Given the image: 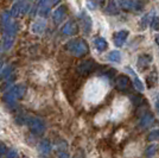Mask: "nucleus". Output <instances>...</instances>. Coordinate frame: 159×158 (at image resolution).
I'll return each mask as SVG.
<instances>
[{
	"label": "nucleus",
	"instance_id": "obj_7",
	"mask_svg": "<svg viewBox=\"0 0 159 158\" xmlns=\"http://www.w3.org/2000/svg\"><path fill=\"white\" fill-rule=\"evenodd\" d=\"M61 32L63 33L64 36H75L76 33L79 32V25L75 21H73V20L66 21V24H64V26L62 27Z\"/></svg>",
	"mask_w": 159,
	"mask_h": 158
},
{
	"label": "nucleus",
	"instance_id": "obj_29",
	"mask_svg": "<svg viewBox=\"0 0 159 158\" xmlns=\"http://www.w3.org/2000/svg\"><path fill=\"white\" fill-rule=\"evenodd\" d=\"M19 155H18V152L13 150V149H11V150H7V153H6V157L8 158H13V157H18Z\"/></svg>",
	"mask_w": 159,
	"mask_h": 158
},
{
	"label": "nucleus",
	"instance_id": "obj_19",
	"mask_svg": "<svg viewBox=\"0 0 159 158\" xmlns=\"http://www.w3.org/2000/svg\"><path fill=\"white\" fill-rule=\"evenodd\" d=\"M108 59L113 63H120L121 62V53L118 50H113L108 55Z\"/></svg>",
	"mask_w": 159,
	"mask_h": 158
},
{
	"label": "nucleus",
	"instance_id": "obj_18",
	"mask_svg": "<svg viewBox=\"0 0 159 158\" xmlns=\"http://www.w3.org/2000/svg\"><path fill=\"white\" fill-rule=\"evenodd\" d=\"M44 30H45V23L43 20H37L36 23H33L32 25L33 33H42Z\"/></svg>",
	"mask_w": 159,
	"mask_h": 158
},
{
	"label": "nucleus",
	"instance_id": "obj_9",
	"mask_svg": "<svg viewBox=\"0 0 159 158\" xmlns=\"http://www.w3.org/2000/svg\"><path fill=\"white\" fill-rule=\"evenodd\" d=\"M66 6H64V5H61L60 7H57V8L55 10L53 14H52L53 23H55L56 25L61 24V23L63 21V19L66 18Z\"/></svg>",
	"mask_w": 159,
	"mask_h": 158
},
{
	"label": "nucleus",
	"instance_id": "obj_32",
	"mask_svg": "<svg viewBox=\"0 0 159 158\" xmlns=\"http://www.w3.org/2000/svg\"><path fill=\"white\" fill-rule=\"evenodd\" d=\"M1 69H2V62L0 61V72H1Z\"/></svg>",
	"mask_w": 159,
	"mask_h": 158
},
{
	"label": "nucleus",
	"instance_id": "obj_15",
	"mask_svg": "<svg viewBox=\"0 0 159 158\" xmlns=\"http://www.w3.org/2000/svg\"><path fill=\"white\" fill-rule=\"evenodd\" d=\"M52 150V145L50 143V140L48 139H44L39 143V151L43 153V155H49Z\"/></svg>",
	"mask_w": 159,
	"mask_h": 158
},
{
	"label": "nucleus",
	"instance_id": "obj_22",
	"mask_svg": "<svg viewBox=\"0 0 159 158\" xmlns=\"http://www.w3.org/2000/svg\"><path fill=\"white\" fill-rule=\"evenodd\" d=\"M152 16H153V12H150V13L145 14L144 17H143V19H141V21H140V27L144 30L147 25H148V23L152 20Z\"/></svg>",
	"mask_w": 159,
	"mask_h": 158
},
{
	"label": "nucleus",
	"instance_id": "obj_10",
	"mask_svg": "<svg viewBox=\"0 0 159 158\" xmlns=\"http://www.w3.org/2000/svg\"><path fill=\"white\" fill-rule=\"evenodd\" d=\"M80 19H81V23H82V26H83V30L86 33H89L92 31V27H93V21H92V18L88 13H86V11L81 12L80 14Z\"/></svg>",
	"mask_w": 159,
	"mask_h": 158
},
{
	"label": "nucleus",
	"instance_id": "obj_17",
	"mask_svg": "<svg viewBox=\"0 0 159 158\" xmlns=\"http://www.w3.org/2000/svg\"><path fill=\"white\" fill-rule=\"evenodd\" d=\"M14 38L13 36H10V35H4V37H2V48L5 49V50H8L12 44H13L14 42Z\"/></svg>",
	"mask_w": 159,
	"mask_h": 158
},
{
	"label": "nucleus",
	"instance_id": "obj_23",
	"mask_svg": "<svg viewBox=\"0 0 159 158\" xmlns=\"http://www.w3.org/2000/svg\"><path fill=\"white\" fill-rule=\"evenodd\" d=\"M157 150H158V145H157V144L150 145V146H147V149H146L145 155L147 156V157H152V156H154V155H156Z\"/></svg>",
	"mask_w": 159,
	"mask_h": 158
},
{
	"label": "nucleus",
	"instance_id": "obj_21",
	"mask_svg": "<svg viewBox=\"0 0 159 158\" xmlns=\"http://www.w3.org/2000/svg\"><path fill=\"white\" fill-rule=\"evenodd\" d=\"M11 12H7V11H5L4 13L1 14V17H0V24H1V27L6 26L7 24L11 21Z\"/></svg>",
	"mask_w": 159,
	"mask_h": 158
},
{
	"label": "nucleus",
	"instance_id": "obj_6",
	"mask_svg": "<svg viewBox=\"0 0 159 158\" xmlns=\"http://www.w3.org/2000/svg\"><path fill=\"white\" fill-rule=\"evenodd\" d=\"M119 5L121 8L126 11H139L141 10V4L134 0H119Z\"/></svg>",
	"mask_w": 159,
	"mask_h": 158
},
{
	"label": "nucleus",
	"instance_id": "obj_24",
	"mask_svg": "<svg viewBox=\"0 0 159 158\" xmlns=\"http://www.w3.org/2000/svg\"><path fill=\"white\" fill-rule=\"evenodd\" d=\"M147 140L153 142V140H159V130H154L151 133H148L147 136Z\"/></svg>",
	"mask_w": 159,
	"mask_h": 158
},
{
	"label": "nucleus",
	"instance_id": "obj_2",
	"mask_svg": "<svg viewBox=\"0 0 159 158\" xmlns=\"http://www.w3.org/2000/svg\"><path fill=\"white\" fill-rule=\"evenodd\" d=\"M66 50L69 53H71L74 56H83L86 55L88 51H89V48H88V44L82 38H76V40H71L66 43Z\"/></svg>",
	"mask_w": 159,
	"mask_h": 158
},
{
	"label": "nucleus",
	"instance_id": "obj_26",
	"mask_svg": "<svg viewBox=\"0 0 159 158\" xmlns=\"http://www.w3.org/2000/svg\"><path fill=\"white\" fill-rule=\"evenodd\" d=\"M151 27H152L153 30H158L159 29V18L157 16H154L151 20Z\"/></svg>",
	"mask_w": 159,
	"mask_h": 158
},
{
	"label": "nucleus",
	"instance_id": "obj_1",
	"mask_svg": "<svg viewBox=\"0 0 159 158\" xmlns=\"http://www.w3.org/2000/svg\"><path fill=\"white\" fill-rule=\"evenodd\" d=\"M26 93V87L24 85H16L12 88H10L2 96V101L8 105L10 107L16 106L17 101L19 99H21Z\"/></svg>",
	"mask_w": 159,
	"mask_h": 158
},
{
	"label": "nucleus",
	"instance_id": "obj_20",
	"mask_svg": "<svg viewBox=\"0 0 159 158\" xmlns=\"http://www.w3.org/2000/svg\"><path fill=\"white\" fill-rule=\"evenodd\" d=\"M106 12H107V13H109V14L119 13V8H118V5H116V2H115L114 0H111V1H109L108 6L106 7Z\"/></svg>",
	"mask_w": 159,
	"mask_h": 158
},
{
	"label": "nucleus",
	"instance_id": "obj_4",
	"mask_svg": "<svg viewBox=\"0 0 159 158\" xmlns=\"http://www.w3.org/2000/svg\"><path fill=\"white\" fill-rule=\"evenodd\" d=\"M96 66H98V63L94 59H86V61H82L80 63L77 68H76V70L81 75H89L90 72H94Z\"/></svg>",
	"mask_w": 159,
	"mask_h": 158
},
{
	"label": "nucleus",
	"instance_id": "obj_8",
	"mask_svg": "<svg viewBox=\"0 0 159 158\" xmlns=\"http://www.w3.org/2000/svg\"><path fill=\"white\" fill-rule=\"evenodd\" d=\"M115 87L121 92H126L127 89L131 87V81L126 75H120L118 79L115 80Z\"/></svg>",
	"mask_w": 159,
	"mask_h": 158
},
{
	"label": "nucleus",
	"instance_id": "obj_33",
	"mask_svg": "<svg viewBox=\"0 0 159 158\" xmlns=\"http://www.w3.org/2000/svg\"><path fill=\"white\" fill-rule=\"evenodd\" d=\"M26 1H29V2H30V1H32V0H26Z\"/></svg>",
	"mask_w": 159,
	"mask_h": 158
},
{
	"label": "nucleus",
	"instance_id": "obj_5",
	"mask_svg": "<svg viewBox=\"0 0 159 158\" xmlns=\"http://www.w3.org/2000/svg\"><path fill=\"white\" fill-rule=\"evenodd\" d=\"M29 8H30V4H27L25 1H17V2H14L12 8H11V16L13 18H17L20 14L26 13Z\"/></svg>",
	"mask_w": 159,
	"mask_h": 158
},
{
	"label": "nucleus",
	"instance_id": "obj_28",
	"mask_svg": "<svg viewBox=\"0 0 159 158\" xmlns=\"http://www.w3.org/2000/svg\"><path fill=\"white\" fill-rule=\"evenodd\" d=\"M7 146L4 143H1L0 142V157H2V156H6V153H7Z\"/></svg>",
	"mask_w": 159,
	"mask_h": 158
},
{
	"label": "nucleus",
	"instance_id": "obj_11",
	"mask_svg": "<svg viewBox=\"0 0 159 158\" xmlns=\"http://www.w3.org/2000/svg\"><path fill=\"white\" fill-rule=\"evenodd\" d=\"M127 37H128V31L127 30H120L116 33H114L113 36V42H114V45L116 46H122L124 43L126 42Z\"/></svg>",
	"mask_w": 159,
	"mask_h": 158
},
{
	"label": "nucleus",
	"instance_id": "obj_3",
	"mask_svg": "<svg viewBox=\"0 0 159 158\" xmlns=\"http://www.w3.org/2000/svg\"><path fill=\"white\" fill-rule=\"evenodd\" d=\"M26 124L34 136H43L45 133V123L38 117H27Z\"/></svg>",
	"mask_w": 159,
	"mask_h": 158
},
{
	"label": "nucleus",
	"instance_id": "obj_30",
	"mask_svg": "<svg viewBox=\"0 0 159 158\" xmlns=\"http://www.w3.org/2000/svg\"><path fill=\"white\" fill-rule=\"evenodd\" d=\"M154 106H156V109H157V112L159 113V94L157 95V98H156V102H154Z\"/></svg>",
	"mask_w": 159,
	"mask_h": 158
},
{
	"label": "nucleus",
	"instance_id": "obj_25",
	"mask_svg": "<svg viewBox=\"0 0 159 158\" xmlns=\"http://www.w3.org/2000/svg\"><path fill=\"white\" fill-rule=\"evenodd\" d=\"M11 72H12V67L8 66L4 72H1V75H0V80H4V79H6V77H8V76L11 75Z\"/></svg>",
	"mask_w": 159,
	"mask_h": 158
},
{
	"label": "nucleus",
	"instance_id": "obj_31",
	"mask_svg": "<svg viewBox=\"0 0 159 158\" xmlns=\"http://www.w3.org/2000/svg\"><path fill=\"white\" fill-rule=\"evenodd\" d=\"M156 43H157V45L159 46V33L156 36Z\"/></svg>",
	"mask_w": 159,
	"mask_h": 158
},
{
	"label": "nucleus",
	"instance_id": "obj_27",
	"mask_svg": "<svg viewBox=\"0 0 159 158\" xmlns=\"http://www.w3.org/2000/svg\"><path fill=\"white\" fill-rule=\"evenodd\" d=\"M132 101L135 106H139L143 104V98L139 96V95H134V96H132Z\"/></svg>",
	"mask_w": 159,
	"mask_h": 158
},
{
	"label": "nucleus",
	"instance_id": "obj_13",
	"mask_svg": "<svg viewBox=\"0 0 159 158\" xmlns=\"http://www.w3.org/2000/svg\"><path fill=\"white\" fill-rule=\"evenodd\" d=\"M126 70H127V72H129V74H131L132 76H133V85H134V87H135V88H137V89H138L139 92H144V89H145V87H144V85H143V82H141V81H140V80H139V77L137 76V74H135V72H133V69H132V68H129V67H127V68H126Z\"/></svg>",
	"mask_w": 159,
	"mask_h": 158
},
{
	"label": "nucleus",
	"instance_id": "obj_16",
	"mask_svg": "<svg viewBox=\"0 0 159 158\" xmlns=\"http://www.w3.org/2000/svg\"><path fill=\"white\" fill-rule=\"evenodd\" d=\"M94 46L99 50V51H105L107 49V46H108V44H107V42L106 40H103V38H101V37H99V38H95L94 40Z\"/></svg>",
	"mask_w": 159,
	"mask_h": 158
},
{
	"label": "nucleus",
	"instance_id": "obj_14",
	"mask_svg": "<svg viewBox=\"0 0 159 158\" xmlns=\"http://www.w3.org/2000/svg\"><path fill=\"white\" fill-rule=\"evenodd\" d=\"M151 62H152V57L150 55H147V53L141 55L138 58V67H139L140 70H144V69H146L147 67L150 66Z\"/></svg>",
	"mask_w": 159,
	"mask_h": 158
},
{
	"label": "nucleus",
	"instance_id": "obj_12",
	"mask_svg": "<svg viewBox=\"0 0 159 158\" xmlns=\"http://www.w3.org/2000/svg\"><path fill=\"white\" fill-rule=\"evenodd\" d=\"M153 120H154V118H153L152 114L145 112L141 115V118L139 119V126L141 128H147L153 124Z\"/></svg>",
	"mask_w": 159,
	"mask_h": 158
}]
</instances>
